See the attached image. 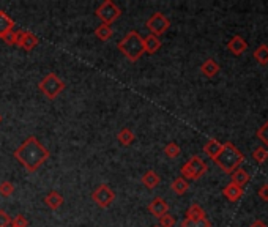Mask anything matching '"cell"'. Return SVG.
<instances>
[{
	"label": "cell",
	"instance_id": "cell-10",
	"mask_svg": "<svg viewBox=\"0 0 268 227\" xmlns=\"http://www.w3.org/2000/svg\"><path fill=\"white\" fill-rule=\"evenodd\" d=\"M149 212H150V215H153L155 218L160 220L162 215L169 213V204L162 197H155L149 204Z\"/></svg>",
	"mask_w": 268,
	"mask_h": 227
},
{
	"label": "cell",
	"instance_id": "cell-30",
	"mask_svg": "<svg viewBox=\"0 0 268 227\" xmlns=\"http://www.w3.org/2000/svg\"><path fill=\"white\" fill-rule=\"evenodd\" d=\"M257 137L262 141L264 147L268 148V121H265V123L257 129Z\"/></svg>",
	"mask_w": 268,
	"mask_h": 227
},
{
	"label": "cell",
	"instance_id": "cell-1",
	"mask_svg": "<svg viewBox=\"0 0 268 227\" xmlns=\"http://www.w3.org/2000/svg\"><path fill=\"white\" fill-rule=\"evenodd\" d=\"M13 155L27 172L38 170L51 156L48 148L43 145L35 136H29L18 148H16Z\"/></svg>",
	"mask_w": 268,
	"mask_h": 227
},
{
	"label": "cell",
	"instance_id": "cell-28",
	"mask_svg": "<svg viewBox=\"0 0 268 227\" xmlns=\"http://www.w3.org/2000/svg\"><path fill=\"white\" fill-rule=\"evenodd\" d=\"M2 40L6 43L8 46H18V40H19V30H10L6 32Z\"/></svg>",
	"mask_w": 268,
	"mask_h": 227
},
{
	"label": "cell",
	"instance_id": "cell-23",
	"mask_svg": "<svg viewBox=\"0 0 268 227\" xmlns=\"http://www.w3.org/2000/svg\"><path fill=\"white\" fill-rule=\"evenodd\" d=\"M254 60L261 65H268V45H261L254 51Z\"/></svg>",
	"mask_w": 268,
	"mask_h": 227
},
{
	"label": "cell",
	"instance_id": "cell-4",
	"mask_svg": "<svg viewBox=\"0 0 268 227\" xmlns=\"http://www.w3.org/2000/svg\"><path fill=\"white\" fill-rule=\"evenodd\" d=\"M38 89L48 100H55L65 89V82L55 73L46 74L38 84Z\"/></svg>",
	"mask_w": 268,
	"mask_h": 227
},
{
	"label": "cell",
	"instance_id": "cell-8",
	"mask_svg": "<svg viewBox=\"0 0 268 227\" xmlns=\"http://www.w3.org/2000/svg\"><path fill=\"white\" fill-rule=\"evenodd\" d=\"M92 199L100 208H109L112 205V202L115 200V194L107 185H100L92 193Z\"/></svg>",
	"mask_w": 268,
	"mask_h": 227
},
{
	"label": "cell",
	"instance_id": "cell-36",
	"mask_svg": "<svg viewBox=\"0 0 268 227\" xmlns=\"http://www.w3.org/2000/svg\"><path fill=\"white\" fill-rule=\"evenodd\" d=\"M0 123H2V114H0Z\"/></svg>",
	"mask_w": 268,
	"mask_h": 227
},
{
	"label": "cell",
	"instance_id": "cell-3",
	"mask_svg": "<svg viewBox=\"0 0 268 227\" xmlns=\"http://www.w3.org/2000/svg\"><path fill=\"white\" fill-rule=\"evenodd\" d=\"M118 51L129 60V62H137L144 54V37L131 30L118 41Z\"/></svg>",
	"mask_w": 268,
	"mask_h": 227
},
{
	"label": "cell",
	"instance_id": "cell-2",
	"mask_svg": "<svg viewBox=\"0 0 268 227\" xmlns=\"http://www.w3.org/2000/svg\"><path fill=\"white\" fill-rule=\"evenodd\" d=\"M243 160H245V155L232 142H226L222 144V150L218 155V158L214 160V163L218 164V168L222 172L232 173L240 168V164L243 163Z\"/></svg>",
	"mask_w": 268,
	"mask_h": 227
},
{
	"label": "cell",
	"instance_id": "cell-38",
	"mask_svg": "<svg viewBox=\"0 0 268 227\" xmlns=\"http://www.w3.org/2000/svg\"><path fill=\"white\" fill-rule=\"evenodd\" d=\"M10 227H14V226H10Z\"/></svg>",
	"mask_w": 268,
	"mask_h": 227
},
{
	"label": "cell",
	"instance_id": "cell-29",
	"mask_svg": "<svg viewBox=\"0 0 268 227\" xmlns=\"http://www.w3.org/2000/svg\"><path fill=\"white\" fill-rule=\"evenodd\" d=\"M13 193H14V185L11 181H2V183H0V196L10 197Z\"/></svg>",
	"mask_w": 268,
	"mask_h": 227
},
{
	"label": "cell",
	"instance_id": "cell-5",
	"mask_svg": "<svg viewBox=\"0 0 268 227\" xmlns=\"http://www.w3.org/2000/svg\"><path fill=\"white\" fill-rule=\"evenodd\" d=\"M209 170V166L201 158V156H193L183 166H181V177L185 180H199L204 173Z\"/></svg>",
	"mask_w": 268,
	"mask_h": 227
},
{
	"label": "cell",
	"instance_id": "cell-31",
	"mask_svg": "<svg viewBox=\"0 0 268 227\" xmlns=\"http://www.w3.org/2000/svg\"><path fill=\"white\" fill-rule=\"evenodd\" d=\"M175 226V218L166 213L160 218V227H174Z\"/></svg>",
	"mask_w": 268,
	"mask_h": 227
},
{
	"label": "cell",
	"instance_id": "cell-14",
	"mask_svg": "<svg viewBox=\"0 0 268 227\" xmlns=\"http://www.w3.org/2000/svg\"><path fill=\"white\" fill-rule=\"evenodd\" d=\"M160 48H161V40L158 37H155V35H147V37H144L145 54H149V56L157 54V52L160 51Z\"/></svg>",
	"mask_w": 268,
	"mask_h": 227
},
{
	"label": "cell",
	"instance_id": "cell-7",
	"mask_svg": "<svg viewBox=\"0 0 268 227\" xmlns=\"http://www.w3.org/2000/svg\"><path fill=\"white\" fill-rule=\"evenodd\" d=\"M145 27L149 29L150 35H155V37L160 38L161 35H164V33L169 30L170 21H169L162 13H155L153 16L149 17V21H147Z\"/></svg>",
	"mask_w": 268,
	"mask_h": 227
},
{
	"label": "cell",
	"instance_id": "cell-21",
	"mask_svg": "<svg viewBox=\"0 0 268 227\" xmlns=\"http://www.w3.org/2000/svg\"><path fill=\"white\" fill-rule=\"evenodd\" d=\"M205 210L199 204H193L186 210V220H205Z\"/></svg>",
	"mask_w": 268,
	"mask_h": 227
},
{
	"label": "cell",
	"instance_id": "cell-24",
	"mask_svg": "<svg viewBox=\"0 0 268 227\" xmlns=\"http://www.w3.org/2000/svg\"><path fill=\"white\" fill-rule=\"evenodd\" d=\"M95 37H97L100 41H107V40H110V37H112L110 25H107V24L98 25V27L95 29Z\"/></svg>",
	"mask_w": 268,
	"mask_h": 227
},
{
	"label": "cell",
	"instance_id": "cell-27",
	"mask_svg": "<svg viewBox=\"0 0 268 227\" xmlns=\"http://www.w3.org/2000/svg\"><path fill=\"white\" fill-rule=\"evenodd\" d=\"M253 158L257 164H264L268 160V148L265 147H257L253 152Z\"/></svg>",
	"mask_w": 268,
	"mask_h": 227
},
{
	"label": "cell",
	"instance_id": "cell-15",
	"mask_svg": "<svg viewBox=\"0 0 268 227\" xmlns=\"http://www.w3.org/2000/svg\"><path fill=\"white\" fill-rule=\"evenodd\" d=\"M45 204L51 210H58L63 204V196L58 193V191H51L45 197Z\"/></svg>",
	"mask_w": 268,
	"mask_h": 227
},
{
	"label": "cell",
	"instance_id": "cell-11",
	"mask_svg": "<svg viewBox=\"0 0 268 227\" xmlns=\"http://www.w3.org/2000/svg\"><path fill=\"white\" fill-rule=\"evenodd\" d=\"M227 49L235 57H240L241 54H245V51L248 49V43L241 38L240 35H235V37H232L230 41L227 43Z\"/></svg>",
	"mask_w": 268,
	"mask_h": 227
},
{
	"label": "cell",
	"instance_id": "cell-33",
	"mask_svg": "<svg viewBox=\"0 0 268 227\" xmlns=\"http://www.w3.org/2000/svg\"><path fill=\"white\" fill-rule=\"evenodd\" d=\"M11 226V218L6 212L0 210V227H10Z\"/></svg>",
	"mask_w": 268,
	"mask_h": 227
},
{
	"label": "cell",
	"instance_id": "cell-12",
	"mask_svg": "<svg viewBox=\"0 0 268 227\" xmlns=\"http://www.w3.org/2000/svg\"><path fill=\"white\" fill-rule=\"evenodd\" d=\"M243 188L241 186H238V185H235V183H229V185L222 189V194H224V197H226L227 200H230V202H237V200H240L241 199V196H243Z\"/></svg>",
	"mask_w": 268,
	"mask_h": 227
},
{
	"label": "cell",
	"instance_id": "cell-16",
	"mask_svg": "<svg viewBox=\"0 0 268 227\" xmlns=\"http://www.w3.org/2000/svg\"><path fill=\"white\" fill-rule=\"evenodd\" d=\"M201 73H202L205 77L212 79V77H214L216 74L219 73V65H218V62H216V60H213V58L205 60V62L201 65Z\"/></svg>",
	"mask_w": 268,
	"mask_h": 227
},
{
	"label": "cell",
	"instance_id": "cell-9",
	"mask_svg": "<svg viewBox=\"0 0 268 227\" xmlns=\"http://www.w3.org/2000/svg\"><path fill=\"white\" fill-rule=\"evenodd\" d=\"M38 45V37L32 32H25V30H19V40H18V46L24 51H33Z\"/></svg>",
	"mask_w": 268,
	"mask_h": 227
},
{
	"label": "cell",
	"instance_id": "cell-13",
	"mask_svg": "<svg viewBox=\"0 0 268 227\" xmlns=\"http://www.w3.org/2000/svg\"><path fill=\"white\" fill-rule=\"evenodd\" d=\"M221 150H222V144L219 141H216V139H209V141H207L205 145H204V153L213 161L218 158V155L221 153Z\"/></svg>",
	"mask_w": 268,
	"mask_h": 227
},
{
	"label": "cell",
	"instance_id": "cell-6",
	"mask_svg": "<svg viewBox=\"0 0 268 227\" xmlns=\"http://www.w3.org/2000/svg\"><path fill=\"white\" fill-rule=\"evenodd\" d=\"M95 14H97V17H100V19H101V24L110 25V24H114L120 16H122V10H120V8L114 2L106 0V2H103L97 8Z\"/></svg>",
	"mask_w": 268,
	"mask_h": 227
},
{
	"label": "cell",
	"instance_id": "cell-17",
	"mask_svg": "<svg viewBox=\"0 0 268 227\" xmlns=\"http://www.w3.org/2000/svg\"><path fill=\"white\" fill-rule=\"evenodd\" d=\"M160 181H161V178L155 170H147L142 175V185L149 189H155L160 185Z\"/></svg>",
	"mask_w": 268,
	"mask_h": 227
},
{
	"label": "cell",
	"instance_id": "cell-18",
	"mask_svg": "<svg viewBox=\"0 0 268 227\" xmlns=\"http://www.w3.org/2000/svg\"><path fill=\"white\" fill-rule=\"evenodd\" d=\"M10 30H14V21L5 11H0V38Z\"/></svg>",
	"mask_w": 268,
	"mask_h": 227
},
{
	"label": "cell",
	"instance_id": "cell-22",
	"mask_svg": "<svg viewBox=\"0 0 268 227\" xmlns=\"http://www.w3.org/2000/svg\"><path fill=\"white\" fill-rule=\"evenodd\" d=\"M230 175H232V183H235V185H238L241 188H243V185H246V183L249 181V178H251L249 173L245 169H241V168H238L235 172H232Z\"/></svg>",
	"mask_w": 268,
	"mask_h": 227
},
{
	"label": "cell",
	"instance_id": "cell-20",
	"mask_svg": "<svg viewBox=\"0 0 268 227\" xmlns=\"http://www.w3.org/2000/svg\"><path fill=\"white\" fill-rule=\"evenodd\" d=\"M170 188H172V191H174L177 196H183V194H186V191L189 189V183L183 177H178V178H175L174 181H172Z\"/></svg>",
	"mask_w": 268,
	"mask_h": 227
},
{
	"label": "cell",
	"instance_id": "cell-26",
	"mask_svg": "<svg viewBox=\"0 0 268 227\" xmlns=\"http://www.w3.org/2000/svg\"><path fill=\"white\" fill-rule=\"evenodd\" d=\"M181 227H212V223L207 220H185L181 221Z\"/></svg>",
	"mask_w": 268,
	"mask_h": 227
},
{
	"label": "cell",
	"instance_id": "cell-32",
	"mask_svg": "<svg viewBox=\"0 0 268 227\" xmlns=\"http://www.w3.org/2000/svg\"><path fill=\"white\" fill-rule=\"evenodd\" d=\"M11 226H14V227H29V221L25 220L22 215H18L14 220H11Z\"/></svg>",
	"mask_w": 268,
	"mask_h": 227
},
{
	"label": "cell",
	"instance_id": "cell-19",
	"mask_svg": "<svg viewBox=\"0 0 268 227\" xmlns=\"http://www.w3.org/2000/svg\"><path fill=\"white\" fill-rule=\"evenodd\" d=\"M117 139H118V142L122 144L123 147H128V145H131L134 142V133L129 128H122L118 131V134H117Z\"/></svg>",
	"mask_w": 268,
	"mask_h": 227
},
{
	"label": "cell",
	"instance_id": "cell-35",
	"mask_svg": "<svg viewBox=\"0 0 268 227\" xmlns=\"http://www.w3.org/2000/svg\"><path fill=\"white\" fill-rule=\"evenodd\" d=\"M249 227H268L264 221H261V220H257V221H254V223H251V226Z\"/></svg>",
	"mask_w": 268,
	"mask_h": 227
},
{
	"label": "cell",
	"instance_id": "cell-34",
	"mask_svg": "<svg viewBox=\"0 0 268 227\" xmlns=\"http://www.w3.org/2000/svg\"><path fill=\"white\" fill-rule=\"evenodd\" d=\"M259 197H261L262 200H265V202H268V183L262 185L261 189H259Z\"/></svg>",
	"mask_w": 268,
	"mask_h": 227
},
{
	"label": "cell",
	"instance_id": "cell-25",
	"mask_svg": "<svg viewBox=\"0 0 268 227\" xmlns=\"http://www.w3.org/2000/svg\"><path fill=\"white\" fill-rule=\"evenodd\" d=\"M162 152H164V155L167 156V158H178L180 156V153H181V148H180V145L178 144H175V142H169L166 147L162 148Z\"/></svg>",
	"mask_w": 268,
	"mask_h": 227
},
{
	"label": "cell",
	"instance_id": "cell-37",
	"mask_svg": "<svg viewBox=\"0 0 268 227\" xmlns=\"http://www.w3.org/2000/svg\"><path fill=\"white\" fill-rule=\"evenodd\" d=\"M153 227H160V226H153Z\"/></svg>",
	"mask_w": 268,
	"mask_h": 227
}]
</instances>
